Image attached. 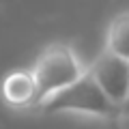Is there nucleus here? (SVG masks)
I'll return each instance as SVG.
<instances>
[{"mask_svg": "<svg viewBox=\"0 0 129 129\" xmlns=\"http://www.w3.org/2000/svg\"><path fill=\"white\" fill-rule=\"evenodd\" d=\"M0 99L9 110L35 112L39 106V88L30 69H17L0 82Z\"/></svg>", "mask_w": 129, "mask_h": 129, "instance_id": "obj_4", "label": "nucleus"}, {"mask_svg": "<svg viewBox=\"0 0 129 129\" xmlns=\"http://www.w3.org/2000/svg\"><path fill=\"white\" fill-rule=\"evenodd\" d=\"M37 112L39 114H69L92 120H112L123 114V110L101 90L90 71H86L75 84H71L69 88L60 90L56 97L45 101Z\"/></svg>", "mask_w": 129, "mask_h": 129, "instance_id": "obj_2", "label": "nucleus"}, {"mask_svg": "<svg viewBox=\"0 0 129 129\" xmlns=\"http://www.w3.org/2000/svg\"><path fill=\"white\" fill-rule=\"evenodd\" d=\"M123 114H129V97H127V103L123 106Z\"/></svg>", "mask_w": 129, "mask_h": 129, "instance_id": "obj_6", "label": "nucleus"}, {"mask_svg": "<svg viewBox=\"0 0 129 129\" xmlns=\"http://www.w3.org/2000/svg\"><path fill=\"white\" fill-rule=\"evenodd\" d=\"M103 50H108L110 54L118 56V58L129 60V11L112 17L110 26L106 30V45H103Z\"/></svg>", "mask_w": 129, "mask_h": 129, "instance_id": "obj_5", "label": "nucleus"}, {"mask_svg": "<svg viewBox=\"0 0 129 129\" xmlns=\"http://www.w3.org/2000/svg\"><path fill=\"white\" fill-rule=\"evenodd\" d=\"M30 71L39 88V106H37L39 110L43 103L50 101L52 97H56L60 90L78 82L88 71V64L80 58V54L75 52L71 43L54 41V43H47L39 52Z\"/></svg>", "mask_w": 129, "mask_h": 129, "instance_id": "obj_1", "label": "nucleus"}, {"mask_svg": "<svg viewBox=\"0 0 129 129\" xmlns=\"http://www.w3.org/2000/svg\"><path fill=\"white\" fill-rule=\"evenodd\" d=\"M88 71L101 86V90L123 110L129 97V60L118 58L108 50H101L97 58L88 64Z\"/></svg>", "mask_w": 129, "mask_h": 129, "instance_id": "obj_3", "label": "nucleus"}]
</instances>
